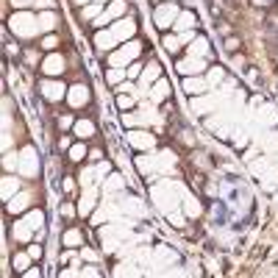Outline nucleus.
I'll use <instances>...</instances> for the list:
<instances>
[{"label":"nucleus","mask_w":278,"mask_h":278,"mask_svg":"<svg viewBox=\"0 0 278 278\" xmlns=\"http://www.w3.org/2000/svg\"><path fill=\"white\" fill-rule=\"evenodd\" d=\"M150 198H153V203L167 214V211L178 209V203L184 200V189L178 184H167V181H164V184H156L150 189Z\"/></svg>","instance_id":"f257e3e1"},{"label":"nucleus","mask_w":278,"mask_h":278,"mask_svg":"<svg viewBox=\"0 0 278 278\" xmlns=\"http://www.w3.org/2000/svg\"><path fill=\"white\" fill-rule=\"evenodd\" d=\"M131 226L134 223H109L106 228H100V242H103L106 253H114L122 248V239H128L131 236Z\"/></svg>","instance_id":"f03ea898"},{"label":"nucleus","mask_w":278,"mask_h":278,"mask_svg":"<svg viewBox=\"0 0 278 278\" xmlns=\"http://www.w3.org/2000/svg\"><path fill=\"white\" fill-rule=\"evenodd\" d=\"M9 28L20 39H31V37H37V31H39V17L28 14V11H14L11 20H9Z\"/></svg>","instance_id":"7ed1b4c3"},{"label":"nucleus","mask_w":278,"mask_h":278,"mask_svg":"<svg viewBox=\"0 0 278 278\" xmlns=\"http://www.w3.org/2000/svg\"><path fill=\"white\" fill-rule=\"evenodd\" d=\"M178 14H181V11H178V6H175V3H170V0H167V3H162V6L156 9L153 20H156V25H159V28H170V25H175Z\"/></svg>","instance_id":"20e7f679"},{"label":"nucleus","mask_w":278,"mask_h":278,"mask_svg":"<svg viewBox=\"0 0 278 278\" xmlns=\"http://www.w3.org/2000/svg\"><path fill=\"white\" fill-rule=\"evenodd\" d=\"M142 53V45L139 42H126L122 45V50H117V53H111V67H126L128 61H134Z\"/></svg>","instance_id":"39448f33"},{"label":"nucleus","mask_w":278,"mask_h":278,"mask_svg":"<svg viewBox=\"0 0 278 278\" xmlns=\"http://www.w3.org/2000/svg\"><path fill=\"white\" fill-rule=\"evenodd\" d=\"M128 145L137 147V150H153V147H156V139H153L150 131H139V128H131V131H128Z\"/></svg>","instance_id":"423d86ee"},{"label":"nucleus","mask_w":278,"mask_h":278,"mask_svg":"<svg viewBox=\"0 0 278 278\" xmlns=\"http://www.w3.org/2000/svg\"><path fill=\"white\" fill-rule=\"evenodd\" d=\"M20 173L28 175V178H34V175L39 173V156L34 147H25V150L20 153Z\"/></svg>","instance_id":"0eeeda50"},{"label":"nucleus","mask_w":278,"mask_h":278,"mask_svg":"<svg viewBox=\"0 0 278 278\" xmlns=\"http://www.w3.org/2000/svg\"><path fill=\"white\" fill-rule=\"evenodd\" d=\"M117 203H120V211H122V214H131V217H145V214H147L145 203H142L139 198H131V195H122Z\"/></svg>","instance_id":"6e6552de"},{"label":"nucleus","mask_w":278,"mask_h":278,"mask_svg":"<svg viewBox=\"0 0 278 278\" xmlns=\"http://www.w3.org/2000/svg\"><path fill=\"white\" fill-rule=\"evenodd\" d=\"M137 170L142 175H156L162 173V164H159V153H150V156H139L137 159Z\"/></svg>","instance_id":"1a4fd4ad"},{"label":"nucleus","mask_w":278,"mask_h":278,"mask_svg":"<svg viewBox=\"0 0 278 278\" xmlns=\"http://www.w3.org/2000/svg\"><path fill=\"white\" fill-rule=\"evenodd\" d=\"M111 31H114V37L120 39V42H122V39L128 42V39H131L134 34H137V22H134L131 17H128V20H117L114 25H111Z\"/></svg>","instance_id":"9d476101"},{"label":"nucleus","mask_w":278,"mask_h":278,"mask_svg":"<svg viewBox=\"0 0 278 278\" xmlns=\"http://www.w3.org/2000/svg\"><path fill=\"white\" fill-rule=\"evenodd\" d=\"M122 14H126V0H114V3H111L109 9H106V11H103V14H100L95 22H98V25H106V22L117 20V17H122Z\"/></svg>","instance_id":"9b49d317"},{"label":"nucleus","mask_w":278,"mask_h":278,"mask_svg":"<svg viewBox=\"0 0 278 278\" xmlns=\"http://www.w3.org/2000/svg\"><path fill=\"white\" fill-rule=\"evenodd\" d=\"M117 42H120V39L114 37V31H111V28H106V31H98V34H95V47H98L100 53L111 50Z\"/></svg>","instance_id":"f8f14e48"},{"label":"nucleus","mask_w":278,"mask_h":278,"mask_svg":"<svg viewBox=\"0 0 278 278\" xmlns=\"http://www.w3.org/2000/svg\"><path fill=\"white\" fill-rule=\"evenodd\" d=\"M86 100H89V89H86L84 84H75L73 89L67 92V103L73 106V109H81V106H84Z\"/></svg>","instance_id":"ddd939ff"},{"label":"nucleus","mask_w":278,"mask_h":278,"mask_svg":"<svg viewBox=\"0 0 278 278\" xmlns=\"http://www.w3.org/2000/svg\"><path fill=\"white\" fill-rule=\"evenodd\" d=\"M95 203H98V189H95V187H86L84 195H81L78 211H81V214H92V211H95Z\"/></svg>","instance_id":"4468645a"},{"label":"nucleus","mask_w":278,"mask_h":278,"mask_svg":"<svg viewBox=\"0 0 278 278\" xmlns=\"http://www.w3.org/2000/svg\"><path fill=\"white\" fill-rule=\"evenodd\" d=\"M42 95L47 100H61L64 95H67V89H64V84H58V81H45V84H42Z\"/></svg>","instance_id":"2eb2a0df"},{"label":"nucleus","mask_w":278,"mask_h":278,"mask_svg":"<svg viewBox=\"0 0 278 278\" xmlns=\"http://www.w3.org/2000/svg\"><path fill=\"white\" fill-rule=\"evenodd\" d=\"M61 70H64V58L58 56V53H50L42 61V73H47V75H58Z\"/></svg>","instance_id":"dca6fc26"},{"label":"nucleus","mask_w":278,"mask_h":278,"mask_svg":"<svg viewBox=\"0 0 278 278\" xmlns=\"http://www.w3.org/2000/svg\"><path fill=\"white\" fill-rule=\"evenodd\" d=\"M203 58H198V56H189L184 58V61L178 64V73H184V75H192V73H203Z\"/></svg>","instance_id":"f3484780"},{"label":"nucleus","mask_w":278,"mask_h":278,"mask_svg":"<svg viewBox=\"0 0 278 278\" xmlns=\"http://www.w3.org/2000/svg\"><path fill=\"white\" fill-rule=\"evenodd\" d=\"M175 262V253L170 251V248H159L156 253H153V267H170V264Z\"/></svg>","instance_id":"a211bd4d"},{"label":"nucleus","mask_w":278,"mask_h":278,"mask_svg":"<svg viewBox=\"0 0 278 278\" xmlns=\"http://www.w3.org/2000/svg\"><path fill=\"white\" fill-rule=\"evenodd\" d=\"M159 73H162V67H159V61H150V64H147V67L142 70V81H139V84H142V89H147V86H150L153 81L159 78Z\"/></svg>","instance_id":"6ab92c4d"},{"label":"nucleus","mask_w":278,"mask_h":278,"mask_svg":"<svg viewBox=\"0 0 278 278\" xmlns=\"http://www.w3.org/2000/svg\"><path fill=\"white\" fill-rule=\"evenodd\" d=\"M28 203H31V195H28V192H20V195H14V198L9 200V206H6V209H9L11 214H17V211H25Z\"/></svg>","instance_id":"aec40b11"},{"label":"nucleus","mask_w":278,"mask_h":278,"mask_svg":"<svg viewBox=\"0 0 278 278\" xmlns=\"http://www.w3.org/2000/svg\"><path fill=\"white\" fill-rule=\"evenodd\" d=\"M184 89H187L189 95H200V92L209 89V81H206V78H192V75H187V78H184Z\"/></svg>","instance_id":"412c9836"},{"label":"nucleus","mask_w":278,"mask_h":278,"mask_svg":"<svg viewBox=\"0 0 278 278\" xmlns=\"http://www.w3.org/2000/svg\"><path fill=\"white\" fill-rule=\"evenodd\" d=\"M0 192H3V200H11L14 195H20V181L11 178V175H6V178H3V187H0Z\"/></svg>","instance_id":"4be33fe9"},{"label":"nucleus","mask_w":278,"mask_h":278,"mask_svg":"<svg viewBox=\"0 0 278 278\" xmlns=\"http://www.w3.org/2000/svg\"><path fill=\"white\" fill-rule=\"evenodd\" d=\"M220 100L217 98H203V95H195V100H192V109L198 111V114H203V111H209L211 106H217Z\"/></svg>","instance_id":"5701e85b"},{"label":"nucleus","mask_w":278,"mask_h":278,"mask_svg":"<svg viewBox=\"0 0 278 278\" xmlns=\"http://www.w3.org/2000/svg\"><path fill=\"white\" fill-rule=\"evenodd\" d=\"M114 275H117V278H139L137 262H122V264H117Z\"/></svg>","instance_id":"b1692460"},{"label":"nucleus","mask_w":278,"mask_h":278,"mask_svg":"<svg viewBox=\"0 0 278 278\" xmlns=\"http://www.w3.org/2000/svg\"><path fill=\"white\" fill-rule=\"evenodd\" d=\"M31 234H34V228L28 226L25 220H20V223L14 226V231H11V236H14L17 242H28V239H31Z\"/></svg>","instance_id":"393cba45"},{"label":"nucleus","mask_w":278,"mask_h":278,"mask_svg":"<svg viewBox=\"0 0 278 278\" xmlns=\"http://www.w3.org/2000/svg\"><path fill=\"white\" fill-rule=\"evenodd\" d=\"M206 53H209V39L198 37L192 45H189V56H198V58H203Z\"/></svg>","instance_id":"a878e982"},{"label":"nucleus","mask_w":278,"mask_h":278,"mask_svg":"<svg viewBox=\"0 0 278 278\" xmlns=\"http://www.w3.org/2000/svg\"><path fill=\"white\" fill-rule=\"evenodd\" d=\"M28 264H31V253H14V259H11V267L17 270V273H25Z\"/></svg>","instance_id":"bb28decb"},{"label":"nucleus","mask_w":278,"mask_h":278,"mask_svg":"<svg viewBox=\"0 0 278 278\" xmlns=\"http://www.w3.org/2000/svg\"><path fill=\"white\" fill-rule=\"evenodd\" d=\"M184 211H187V217H200V211H203V209H200V203L192 198V195L184 192Z\"/></svg>","instance_id":"cd10ccee"},{"label":"nucleus","mask_w":278,"mask_h":278,"mask_svg":"<svg viewBox=\"0 0 278 278\" xmlns=\"http://www.w3.org/2000/svg\"><path fill=\"white\" fill-rule=\"evenodd\" d=\"M167 95H170V86H167V81H159V84H156V86H153V89H150V100H153V103H162V100L167 98Z\"/></svg>","instance_id":"c85d7f7f"},{"label":"nucleus","mask_w":278,"mask_h":278,"mask_svg":"<svg viewBox=\"0 0 278 278\" xmlns=\"http://www.w3.org/2000/svg\"><path fill=\"white\" fill-rule=\"evenodd\" d=\"M122 189V175H109V181L103 184V192H106V198H111L114 192H120Z\"/></svg>","instance_id":"c756f323"},{"label":"nucleus","mask_w":278,"mask_h":278,"mask_svg":"<svg viewBox=\"0 0 278 278\" xmlns=\"http://www.w3.org/2000/svg\"><path fill=\"white\" fill-rule=\"evenodd\" d=\"M195 25V14H189V11H184V14H178V20H175V31H189V28Z\"/></svg>","instance_id":"7c9ffc66"},{"label":"nucleus","mask_w":278,"mask_h":278,"mask_svg":"<svg viewBox=\"0 0 278 278\" xmlns=\"http://www.w3.org/2000/svg\"><path fill=\"white\" fill-rule=\"evenodd\" d=\"M128 78V70H122V67H111L109 73H106V81L109 84H120V81H126Z\"/></svg>","instance_id":"2f4dec72"},{"label":"nucleus","mask_w":278,"mask_h":278,"mask_svg":"<svg viewBox=\"0 0 278 278\" xmlns=\"http://www.w3.org/2000/svg\"><path fill=\"white\" fill-rule=\"evenodd\" d=\"M75 134H78L81 139H84V137H92V134H95V126H92L89 120H78V122H75Z\"/></svg>","instance_id":"473e14b6"},{"label":"nucleus","mask_w":278,"mask_h":278,"mask_svg":"<svg viewBox=\"0 0 278 278\" xmlns=\"http://www.w3.org/2000/svg\"><path fill=\"white\" fill-rule=\"evenodd\" d=\"M25 223L34 228V231H37V228L42 231V226H45V214H42V211H31V214L25 217Z\"/></svg>","instance_id":"72a5a7b5"},{"label":"nucleus","mask_w":278,"mask_h":278,"mask_svg":"<svg viewBox=\"0 0 278 278\" xmlns=\"http://www.w3.org/2000/svg\"><path fill=\"white\" fill-rule=\"evenodd\" d=\"M173 162H175L173 150H162V153H159V164H162V173H167V170H173Z\"/></svg>","instance_id":"f704fd0d"},{"label":"nucleus","mask_w":278,"mask_h":278,"mask_svg":"<svg viewBox=\"0 0 278 278\" xmlns=\"http://www.w3.org/2000/svg\"><path fill=\"white\" fill-rule=\"evenodd\" d=\"M3 167L6 170H20V153H6V156H3Z\"/></svg>","instance_id":"c9c22d12"},{"label":"nucleus","mask_w":278,"mask_h":278,"mask_svg":"<svg viewBox=\"0 0 278 278\" xmlns=\"http://www.w3.org/2000/svg\"><path fill=\"white\" fill-rule=\"evenodd\" d=\"M53 25H56V17H53L50 11H45V14H39V31H50Z\"/></svg>","instance_id":"e433bc0d"},{"label":"nucleus","mask_w":278,"mask_h":278,"mask_svg":"<svg viewBox=\"0 0 278 278\" xmlns=\"http://www.w3.org/2000/svg\"><path fill=\"white\" fill-rule=\"evenodd\" d=\"M184 39H189V34H184V37H164V47H167V50H178V45L184 42Z\"/></svg>","instance_id":"4c0bfd02"},{"label":"nucleus","mask_w":278,"mask_h":278,"mask_svg":"<svg viewBox=\"0 0 278 278\" xmlns=\"http://www.w3.org/2000/svg\"><path fill=\"white\" fill-rule=\"evenodd\" d=\"M81 242H84V239H81V231H75V228H73V231H67V234H64V245L75 248V245H81Z\"/></svg>","instance_id":"58836bf2"},{"label":"nucleus","mask_w":278,"mask_h":278,"mask_svg":"<svg viewBox=\"0 0 278 278\" xmlns=\"http://www.w3.org/2000/svg\"><path fill=\"white\" fill-rule=\"evenodd\" d=\"M134 103H137V98H134V95H120V98H117V106H120L122 111H128Z\"/></svg>","instance_id":"ea45409f"},{"label":"nucleus","mask_w":278,"mask_h":278,"mask_svg":"<svg viewBox=\"0 0 278 278\" xmlns=\"http://www.w3.org/2000/svg\"><path fill=\"white\" fill-rule=\"evenodd\" d=\"M84 156H86V147L84 145H73V147H70V159H73V162H81Z\"/></svg>","instance_id":"a19ab883"},{"label":"nucleus","mask_w":278,"mask_h":278,"mask_svg":"<svg viewBox=\"0 0 278 278\" xmlns=\"http://www.w3.org/2000/svg\"><path fill=\"white\" fill-rule=\"evenodd\" d=\"M81 14H84V17H95V20H98L103 11H100V6H84V9H81Z\"/></svg>","instance_id":"79ce46f5"},{"label":"nucleus","mask_w":278,"mask_h":278,"mask_svg":"<svg viewBox=\"0 0 278 278\" xmlns=\"http://www.w3.org/2000/svg\"><path fill=\"white\" fill-rule=\"evenodd\" d=\"M92 178H95V170L86 167L84 173H81V184H84V189H86V187H95V184H92Z\"/></svg>","instance_id":"37998d69"},{"label":"nucleus","mask_w":278,"mask_h":278,"mask_svg":"<svg viewBox=\"0 0 278 278\" xmlns=\"http://www.w3.org/2000/svg\"><path fill=\"white\" fill-rule=\"evenodd\" d=\"M217 81H223V70H220V67H214V70L209 73V84H217Z\"/></svg>","instance_id":"c03bdc74"},{"label":"nucleus","mask_w":278,"mask_h":278,"mask_svg":"<svg viewBox=\"0 0 278 278\" xmlns=\"http://www.w3.org/2000/svg\"><path fill=\"white\" fill-rule=\"evenodd\" d=\"M167 220L175 223V226H184V217H181L178 211H167Z\"/></svg>","instance_id":"a18cd8bd"},{"label":"nucleus","mask_w":278,"mask_h":278,"mask_svg":"<svg viewBox=\"0 0 278 278\" xmlns=\"http://www.w3.org/2000/svg\"><path fill=\"white\" fill-rule=\"evenodd\" d=\"M78 278H100V275H98V270H95V267H86V270H81V273H78Z\"/></svg>","instance_id":"49530a36"},{"label":"nucleus","mask_w":278,"mask_h":278,"mask_svg":"<svg viewBox=\"0 0 278 278\" xmlns=\"http://www.w3.org/2000/svg\"><path fill=\"white\" fill-rule=\"evenodd\" d=\"M70 126H73V117H67V114L58 117V128H61V131H64V128H70Z\"/></svg>","instance_id":"de8ad7c7"},{"label":"nucleus","mask_w":278,"mask_h":278,"mask_svg":"<svg viewBox=\"0 0 278 278\" xmlns=\"http://www.w3.org/2000/svg\"><path fill=\"white\" fill-rule=\"evenodd\" d=\"M109 173V162H103V164H98V170H95V175H98V178H103V175Z\"/></svg>","instance_id":"09e8293b"},{"label":"nucleus","mask_w":278,"mask_h":278,"mask_svg":"<svg viewBox=\"0 0 278 278\" xmlns=\"http://www.w3.org/2000/svg\"><path fill=\"white\" fill-rule=\"evenodd\" d=\"M137 75H142L139 64H131V67H128V78H137Z\"/></svg>","instance_id":"8fccbe9b"},{"label":"nucleus","mask_w":278,"mask_h":278,"mask_svg":"<svg viewBox=\"0 0 278 278\" xmlns=\"http://www.w3.org/2000/svg\"><path fill=\"white\" fill-rule=\"evenodd\" d=\"M264 145H267V150H273V147H278V134H273V137H267V142H264Z\"/></svg>","instance_id":"3c124183"},{"label":"nucleus","mask_w":278,"mask_h":278,"mask_svg":"<svg viewBox=\"0 0 278 278\" xmlns=\"http://www.w3.org/2000/svg\"><path fill=\"white\" fill-rule=\"evenodd\" d=\"M28 253H31V259H39V256H42V248H39V245H31V248H28Z\"/></svg>","instance_id":"603ef678"},{"label":"nucleus","mask_w":278,"mask_h":278,"mask_svg":"<svg viewBox=\"0 0 278 278\" xmlns=\"http://www.w3.org/2000/svg\"><path fill=\"white\" fill-rule=\"evenodd\" d=\"M81 253H84V259H89V262H98V253H95V251H89V248H84Z\"/></svg>","instance_id":"864d4df0"},{"label":"nucleus","mask_w":278,"mask_h":278,"mask_svg":"<svg viewBox=\"0 0 278 278\" xmlns=\"http://www.w3.org/2000/svg\"><path fill=\"white\" fill-rule=\"evenodd\" d=\"M61 214H64V217H73V214H75V209H73V206H67V203H64V206H61Z\"/></svg>","instance_id":"5fc2aeb1"},{"label":"nucleus","mask_w":278,"mask_h":278,"mask_svg":"<svg viewBox=\"0 0 278 278\" xmlns=\"http://www.w3.org/2000/svg\"><path fill=\"white\" fill-rule=\"evenodd\" d=\"M22 278H42V273H39V270H25V275Z\"/></svg>","instance_id":"6e6d98bb"},{"label":"nucleus","mask_w":278,"mask_h":278,"mask_svg":"<svg viewBox=\"0 0 278 278\" xmlns=\"http://www.w3.org/2000/svg\"><path fill=\"white\" fill-rule=\"evenodd\" d=\"M58 278H78V273H75V270H64V273L58 275Z\"/></svg>","instance_id":"4d7b16f0"},{"label":"nucleus","mask_w":278,"mask_h":278,"mask_svg":"<svg viewBox=\"0 0 278 278\" xmlns=\"http://www.w3.org/2000/svg\"><path fill=\"white\" fill-rule=\"evenodd\" d=\"M34 3V0H11V6H20V9H22V6H31Z\"/></svg>","instance_id":"13d9d810"},{"label":"nucleus","mask_w":278,"mask_h":278,"mask_svg":"<svg viewBox=\"0 0 278 278\" xmlns=\"http://www.w3.org/2000/svg\"><path fill=\"white\" fill-rule=\"evenodd\" d=\"M45 47H56V37H45Z\"/></svg>","instance_id":"bf43d9fd"},{"label":"nucleus","mask_w":278,"mask_h":278,"mask_svg":"<svg viewBox=\"0 0 278 278\" xmlns=\"http://www.w3.org/2000/svg\"><path fill=\"white\" fill-rule=\"evenodd\" d=\"M37 6H42V9H50V6H53V0H37Z\"/></svg>","instance_id":"052dcab7"},{"label":"nucleus","mask_w":278,"mask_h":278,"mask_svg":"<svg viewBox=\"0 0 278 278\" xmlns=\"http://www.w3.org/2000/svg\"><path fill=\"white\" fill-rule=\"evenodd\" d=\"M75 3H78V6H86V3H89V0H75Z\"/></svg>","instance_id":"680f3d73"},{"label":"nucleus","mask_w":278,"mask_h":278,"mask_svg":"<svg viewBox=\"0 0 278 278\" xmlns=\"http://www.w3.org/2000/svg\"><path fill=\"white\" fill-rule=\"evenodd\" d=\"M253 3H259V6H262V3H270V0H253Z\"/></svg>","instance_id":"e2e57ef3"},{"label":"nucleus","mask_w":278,"mask_h":278,"mask_svg":"<svg viewBox=\"0 0 278 278\" xmlns=\"http://www.w3.org/2000/svg\"><path fill=\"white\" fill-rule=\"evenodd\" d=\"M275 203H278V195H275Z\"/></svg>","instance_id":"0e129e2a"}]
</instances>
